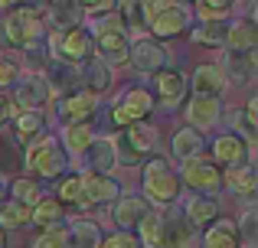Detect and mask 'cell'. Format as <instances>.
<instances>
[{
    "mask_svg": "<svg viewBox=\"0 0 258 248\" xmlns=\"http://www.w3.org/2000/svg\"><path fill=\"white\" fill-rule=\"evenodd\" d=\"M111 147H114V163L138 167V163H147L151 157H157L160 134H157V127L138 121V124L121 127V134L111 140Z\"/></svg>",
    "mask_w": 258,
    "mask_h": 248,
    "instance_id": "cell-1",
    "label": "cell"
},
{
    "mask_svg": "<svg viewBox=\"0 0 258 248\" xmlns=\"http://www.w3.org/2000/svg\"><path fill=\"white\" fill-rule=\"evenodd\" d=\"M23 167L30 177H43V180H62L69 170V153L62 150L56 134H43L36 137L23 153Z\"/></svg>",
    "mask_w": 258,
    "mask_h": 248,
    "instance_id": "cell-2",
    "label": "cell"
},
{
    "mask_svg": "<svg viewBox=\"0 0 258 248\" xmlns=\"http://www.w3.org/2000/svg\"><path fill=\"white\" fill-rule=\"evenodd\" d=\"M193 17L196 13L189 0H147L144 26L154 33V39H173L193 26Z\"/></svg>",
    "mask_w": 258,
    "mask_h": 248,
    "instance_id": "cell-3",
    "label": "cell"
},
{
    "mask_svg": "<svg viewBox=\"0 0 258 248\" xmlns=\"http://www.w3.org/2000/svg\"><path fill=\"white\" fill-rule=\"evenodd\" d=\"M141 186H144V199L151 206H170L180 196V177H176L173 163L167 157H151L141 170Z\"/></svg>",
    "mask_w": 258,
    "mask_h": 248,
    "instance_id": "cell-4",
    "label": "cell"
},
{
    "mask_svg": "<svg viewBox=\"0 0 258 248\" xmlns=\"http://www.w3.org/2000/svg\"><path fill=\"white\" fill-rule=\"evenodd\" d=\"M0 36H4L7 46H17V49H30V46L46 43V30H43L39 13L26 10V7H17V10L7 13L4 23H0Z\"/></svg>",
    "mask_w": 258,
    "mask_h": 248,
    "instance_id": "cell-5",
    "label": "cell"
},
{
    "mask_svg": "<svg viewBox=\"0 0 258 248\" xmlns=\"http://www.w3.org/2000/svg\"><path fill=\"white\" fill-rule=\"evenodd\" d=\"M121 196V183L108 173H79V196H76V209H95V206H111Z\"/></svg>",
    "mask_w": 258,
    "mask_h": 248,
    "instance_id": "cell-6",
    "label": "cell"
},
{
    "mask_svg": "<svg viewBox=\"0 0 258 248\" xmlns=\"http://www.w3.org/2000/svg\"><path fill=\"white\" fill-rule=\"evenodd\" d=\"M52 49V59L56 62H66V65H82L92 59V33L85 26H72V30H62V33H52V43L46 46Z\"/></svg>",
    "mask_w": 258,
    "mask_h": 248,
    "instance_id": "cell-7",
    "label": "cell"
},
{
    "mask_svg": "<svg viewBox=\"0 0 258 248\" xmlns=\"http://www.w3.org/2000/svg\"><path fill=\"white\" fill-rule=\"evenodd\" d=\"M154 95L147 89H141V85H131V89H124L118 98L111 102V121L118 127H127V124H138V121H147L154 111Z\"/></svg>",
    "mask_w": 258,
    "mask_h": 248,
    "instance_id": "cell-8",
    "label": "cell"
},
{
    "mask_svg": "<svg viewBox=\"0 0 258 248\" xmlns=\"http://www.w3.org/2000/svg\"><path fill=\"white\" fill-rule=\"evenodd\" d=\"M127 62H131V69L141 72V75H157L160 69H167L170 52H167V46L160 43V39L138 36V39L127 43Z\"/></svg>",
    "mask_w": 258,
    "mask_h": 248,
    "instance_id": "cell-9",
    "label": "cell"
},
{
    "mask_svg": "<svg viewBox=\"0 0 258 248\" xmlns=\"http://www.w3.org/2000/svg\"><path fill=\"white\" fill-rule=\"evenodd\" d=\"M176 177H180V183H186L193 193H203V196H216V193L222 190V173H219V167L209 163V160H203V157L180 163Z\"/></svg>",
    "mask_w": 258,
    "mask_h": 248,
    "instance_id": "cell-10",
    "label": "cell"
},
{
    "mask_svg": "<svg viewBox=\"0 0 258 248\" xmlns=\"http://www.w3.org/2000/svg\"><path fill=\"white\" fill-rule=\"evenodd\" d=\"M160 232H164V248H193L196 245V229L189 219L180 212V206H160Z\"/></svg>",
    "mask_w": 258,
    "mask_h": 248,
    "instance_id": "cell-11",
    "label": "cell"
},
{
    "mask_svg": "<svg viewBox=\"0 0 258 248\" xmlns=\"http://www.w3.org/2000/svg\"><path fill=\"white\" fill-rule=\"evenodd\" d=\"M98 108H101V98L79 89V92H72V95L59 98L56 115H59V121H62V127L66 124H92V118L98 115Z\"/></svg>",
    "mask_w": 258,
    "mask_h": 248,
    "instance_id": "cell-12",
    "label": "cell"
},
{
    "mask_svg": "<svg viewBox=\"0 0 258 248\" xmlns=\"http://www.w3.org/2000/svg\"><path fill=\"white\" fill-rule=\"evenodd\" d=\"M186 89H189V78L183 75L180 69H160L157 75H154V92H157V98L154 102H160L167 111H176L180 108V102L186 98Z\"/></svg>",
    "mask_w": 258,
    "mask_h": 248,
    "instance_id": "cell-13",
    "label": "cell"
},
{
    "mask_svg": "<svg viewBox=\"0 0 258 248\" xmlns=\"http://www.w3.org/2000/svg\"><path fill=\"white\" fill-rule=\"evenodd\" d=\"M127 30H101L92 36V49L98 52V59L111 69V65L127 62Z\"/></svg>",
    "mask_w": 258,
    "mask_h": 248,
    "instance_id": "cell-14",
    "label": "cell"
},
{
    "mask_svg": "<svg viewBox=\"0 0 258 248\" xmlns=\"http://www.w3.org/2000/svg\"><path fill=\"white\" fill-rule=\"evenodd\" d=\"M222 121V102L219 98H209V95H193L186 105V127L193 131H213L216 124Z\"/></svg>",
    "mask_w": 258,
    "mask_h": 248,
    "instance_id": "cell-15",
    "label": "cell"
},
{
    "mask_svg": "<svg viewBox=\"0 0 258 248\" xmlns=\"http://www.w3.org/2000/svg\"><path fill=\"white\" fill-rule=\"evenodd\" d=\"M49 98H52V92L39 72L17 78V98H13V105H20L23 111H43L49 105Z\"/></svg>",
    "mask_w": 258,
    "mask_h": 248,
    "instance_id": "cell-16",
    "label": "cell"
},
{
    "mask_svg": "<svg viewBox=\"0 0 258 248\" xmlns=\"http://www.w3.org/2000/svg\"><path fill=\"white\" fill-rule=\"evenodd\" d=\"M154 206L147 203L144 196H118L111 203V219L121 232H138V225L144 222V216Z\"/></svg>",
    "mask_w": 258,
    "mask_h": 248,
    "instance_id": "cell-17",
    "label": "cell"
},
{
    "mask_svg": "<svg viewBox=\"0 0 258 248\" xmlns=\"http://www.w3.org/2000/svg\"><path fill=\"white\" fill-rule=\"evenodd\" d=\"M39 75L46 78V85H49L52 95H72V92H79V85H82V75H79L76 65H66V62H56V59H49L46 62V69L39 72Z\"/></svg>",
    "mask_w": 258,
    "mask_h": 248,
    "instance_id": "cell-18",
    "label": "cell"
},
{
    "mask_svg": "<svg viewBox=\"0 0 258 248\" xmlns=\"http://www.w3.org/2000/svg\"><path fill=\"white\" fill-rule=\"evenodd\" d=\"M189 89H193V95L219 98L222 92L229 89V78H226V72H222V65H216V62H203V65H196L193 78H189Z\"/></svg>",
    "mask_w": 258,
    "mask_h": 248,
    "instance_id": "cell-19",
    "label": "cell"
},
{
    "mask_svg": "<svg viewBox=\"0 0 258 248\" xmlns=\"http://www.w3.org/2000/svg\"><path fill=\"white\" fill-rule=\"evenodd\" d=\"M180 212L189 219V225H193V229H206L209 222H216V219H219V203H216V196L189 193V196L183 199V209Z\"/></svg>",
    "mask_w": 258,
    "mask_h": 248,
    "instance_id": "cell-20",
    "label": "cell"
},
{
    "mask_svg": "<svg viewBox=\"0 0 258 248\" xmlns=\"http://www.w3.org/2000/svg\"><path fill=\"white\" fill-rule=\"evenodd\" d=\"M200 248H242L239 242V229H235V219H216L203 229Z\"/></svg>",
    "mask_w": 258,
    "mask_h": 248,
    "instance_id": "cell-21",
    "label": "cell"
},
{
    "mask_svg": "<svg viewBox=\"0 0 258 248\" xmlns=\"http://www.w3.org/2000/svg\"><path fill=\"white\" fill-rule=\"evenodd\" d=\"M213 157H216V163H222L226 170L229 167H242V163H248V144L239 140L235 134H219V137L213 140Z\"/></svg>",
    "mask_w": 258,
    "mask_h": 248,
    "instance_id": "cell-22",
    "label": "cell"
},
{
    "mask_svg": "<svg viewBox=\"0 0 258 248\" xmlns=\"http://www.w3.org/2000/svg\"><path fill=\"white\" fill-rule=\"evenodd\" d=\"M203 150H206V137L200 131H193V127H180L170 137V157L180 160V163L203 157Z\"/></svg>",
    "mask_w": 258,
    "mask_h": 248,
    "instance_id": "cell-23",
    "label": "cell"
},
{
    "mask_svg": "<svg viewBox=\"0 0 258 248\" xmlns=\"http://www.w3.org/2000/svg\"><path fill=\"white\" fill-rule=\"evenodd\" d=\"M226 49H239V52H255L258 46V26L252 17H242V20H232L226 30Z\"/></svg>",
    "mask_w": 258,
    "mask_h": 248,
    "instance_id": "cell-24",
    "label": "cell"
},
{
    "mask_svg": "<svg viewBox=\"0 0 258 248\" xmlns=\"http://www.w3.org/2000/svg\"><path fill=\"white\" fill-rule=\"evenodd\" d=\"M222 72H226V78H232V82L248 85L255 78V52L226 49L222 52Z\"/></svg>",
    "mask_w": 258,
    "mask_h": 248,
    "instance_id": "cell-25",
    "label": "cell"
},
{
    "mask_svg": "<svg viewBox=\"0 0 258 248\" xmlns=\"http://www.w3.org/2000/svg\"><path fill=\"white\" fill-rule=\"evenodd\" d=\"M101 245V229L92 219H72L66 222V248H98Z\"/></svg>",
    "mask_w": 258,
    "mask_h": 248,
    "instance_id": "cell-26",
    "label": "cell"
},
{
    "mask_svg": "<svg viewBox=\"0 0 258 248\" xmlns=\"http://www.w3.org/2000/svg\"><path fill=\"white\" fill-rule=\"evenodd\" d=\"M85 163V173H111L114 170V147L108 137H95L92 147L79 157Z\"/></svg>",
    "mask_w": 258,
    "mask_h": 248,
    "instance_id": "cell-27",
    "label": "cell"
},
{
    "mask_svg": "<svg viewBox=\"0 0 258 248\" xmlns=\"http://www.w3.org/2000/svg\"><path fill=\"white\" fill-rule=\"evenodd\" d=\"M56 137H59V144H62V150L69 153V157H82L98 134H95L92 124H66L62 134H56Z\"/></svg>",
    "mask_w": 258,
    "mask_h": 248,
    "instance_id": "cell-28",
    "label": "cell"
},
{
    "mask_svg": "<svg viewBox=\"0 0 258 248\" xmlns=\"http://www.w3.org/2000/svg\"><path fill=\"white\" fill-rule=\"evenodd\" d=\"M46 134V118L43 111H20L17 118H13V140L23 147H30L36 137H43Z\"/></svg>",
    "mask_w": 258,
    "mask_h": 248,
    "instance_id": "cell-29",
    "label": "cell"
},
{
    "mask_svg": "<svg viewBox=\"0 0 258 248\" xmlns=\"http://www.w3.org/2000/svg\"><path fill=\"white\" fill-rule=\"evenodd\" d=\"M222 186L235 193L242 199H255V190H258V177H255V167L252 163H242V167H229L226 177H222Z\"/></svg>",
    "mask_w": 258,
    "mask_h": 248,
    "instance_id": "cell-30",
    "label": "cell"
},
{
    "mask_svg": "<svg viewBox=\"0 0 258 248\" xmlns=\"http://www.w3.org/2000/svg\"><path fill=\"white\" fill-rule=\"evenodd\" d=\"M30 225H36V229H43V232L66 225V206L59 203V199H39L30 209Z\"/></svg>",
    "mask_w": 258,
    "mask_h": 248,
    "instance_id": "cell-31",
    "label": "cell"
},
{
    "mask_svg": "<svg viewBox=\"0 0 258 248\" xmlns=\"http://www.w3.org/2000/svg\"><path fill=\"white\" fill-rule=\"evenodd\" d=\"M82 75V92H92V95H101V92L111 89V69H108L101 59H88L85 69L79 72Z\"/></svg>",
    "mask_w": 258,
    "mask_h": 248,
    "instance_id": "cell-32",
    "label": "cell"
},
{
    "mask_svg": "<svg viewBox=\"0 0 258 248\" xmlns=\"http://www.w3.org/2000/svg\"><path fill=\"white\" fill-rule=\"evenodd\" d=\"M226 124L232 127L229 134H235L239 140H245L248 147H255V140H258V124H255V118L248 115L245 108H232L226 115Z\"/></svg>",
    "mask_w": 258,
    "mask_h": 248,
    "instance_id": "cell-33",
    "label": "cell"
},
{
    "mask_svg": "<svg viewBox=\"0 0 258 248\" xmlns=\"http://www.w3.org/2000/svg\"><path fill=\"white\" fill-rule=\"evenodd\" d=\"M10 193H13V203H23L26 209H33L43 199V186H39L36 177H17L10 183Z\"/></svg>",
    "mask_w": 258,
    "mask_h": 248,
    "instance_id": "cell-34",
    "label": "cell"
},
{
    "mask_svg": "<svg viewBox=\"0 0 258 248\" xmlns=\"http://www.w3.org/2000/svg\"><path fill=\"white\" fill-rule=\"evenodd\" d=\"M138 242H141V248H164V232H160V212L157 209H151L144 216V222L138 225Z\"/></svg>",
    "mask_w": 258,
    "mask_h": 248,
    "instance_id": "cell-35",
    "label": "cell"
},
{
    "mask_svg": "<svg viewBox=\"0 0 258 248\" xmlns=\"http://www.w3.org/2000/svg\"><path fill=\"white\" fill-rule=\"evenodd\" d=\"M226 30H229V20H209V23H200V26H193V43L222 46L226 43Z\"/></svg>",
    "mask_w": 258,
    "mask_h": 248,
    "instance_id": "cell-36",
    "label": "cell"
},
{
    "mask_svg": "<svg viewBox=\"0 0 258 248\" xmlns=\"http://www.w3.org/2000/svg\"><path fill=\"white\" fill-rule=\"evenodd\" d=\"M23 225H30V209H26L23 203H0V229L10 232V229H23Z\"/></svg>",
    "mask_w": 258,
    "mask_h": 248,
    "instance_id": "cell-37",
    "label": "cell"
},
{
    "mask_svg": "<svg viewBox=\"0 0 258 248\" xmlns=\"http://www.w3.org/2000/svg\"><path fill=\"white\" fill-rule=\"evenodd\" d=\"M235 7H239V0H196L193 13H200L203 23H209V20H226Z\"/></svg>",
    "mask_w": 258,
    "mask_h": 248,
    "instance_id": "cell-38",
    "label": "cell"
},
{
    "mask_svg": "<svg viewBox=\"0 0 258 248\" xmlns=\"http://www.w3.org/2000/svg\"><path fill=\"white\" fill-rule=\"evenodd\" d=\"M118 17H121V23H124V30H127V26H131V30L144 26L147 0H118Z\"/></svg>",
    "mask_w": 258,
    "mask_h": 248,
    "instance_id": "cell-39",
    "label": "cell"
},
{
    "mask_svg": "<svg viewBox=\"0 0 258 248\" xmlns=\"http://www.w3.org/2000/svg\"><path fill=\"white\" fill-rule=\"evenodd\" d=\"M235 229H239L242 248H255V242H258V212H255V206H245L242 219L235 222Z\"/></svg>",
    "mask_w": 258,
    "mask_h": 248,
    "instance_id": "cell-40",
    "label": "cell"
},
{
    "mask_svg": "<svg viewBox=\"0 0 258 248\" xmlns=\"http://www.w3.org/2000/svg\"><path fill=\"white\" fill-rule=\"evenodd\" d=\"M30 248H66V225L39 232V235L30 242Z\"/></svg>",
    "mask_w": 258,
    "mask_h": 248,
    "instance_id": "cell-41",
    "label": "cell"
},
{
    "mask_svg": "<svg viewBox=\"0 0 258 248\" xmlns=\"http://www.w3.org/2000/svg\"><path fill=\"white\" fill-rule=\"evenodd\" d=\"M98 248H141L134 232H111V235H101Z\"/></svg>",
    "mask_w": 258,
    "mask_h": 248,
    "instance_id": "cell-42",
    "label": "cell"
},
{
    "mask_svg": "<svg viewBox=\"0 0 258 248\" xmlns=\"http://www.w3.org/2000/svg\"><path fill=\"white\" fill-rule=\"evenodd\" d=\"M17 78H20V65L13 62V59L0 56V92H4L7 85H17Z\"/></svg>",
    "mask_w": 258,
    "mask_h": 248,
    "instance_id": "cell-43",
    "label": "cell"
},
{
    "mask_svg": "<svg viewBox=\"0 0 258 248\" xmlns=\"http://www.w3.org/2000/svg\"><path fill=\"white\" fill-rule=\"evenodd\" d=\"M101 30H124V23H121L118 13H101V17H95V33Z\"/></svg>",
    "mask_w": 258,
    "mask_h": 248,
    "instance_id": "cell-44",
    "label": "cell"
},
{
    "mask_svg": "<svg viewBox=\"0 0 258 248\" xmlns=\"http://www.w3.org/2000/svg\"><path fill=\"white\" fill-rule=\"evenodd\" d=\"M10 118H17V105H13V98L7 92H0V127L10 121Z\"/></svg>",
    "mask_w": 258,
    "mask_h": 248,
    "instance_id": "cell-45",
    "label": "cell"
},
{
    "mask_svg": "<svg viewBox=\"0 0 258 248\" xmlns=\"http://www.w3.org/2000/svg\"><path fill=\"white\" fill-rule=\"evenodd\" d=\"M79 4V10H95V7H105L108 0H76Z\"/></svg>",
    "mask_w": 258,
    "mask_h": 248,
    "instance_id": "cell-46",
    "label": "cell"
},
{
    "mask_svg": "<svg viewBox=\"0 0 258 248\" xmlns=\"http://www.w3.org/2000/svg\"><path fill=\"white\" fill-rule=\"evenodd\" d=\"M7 193H10V183H7L4 170H0V203H7Z\"/></svg>",
    "mask_w": 258,
    "mask_h": 248,
    "instance_id": "cell-47",
    "label": "cell"
},
{
    "mask_svg": "<svg viewBox=\"0 0 258 248\" xmlns=\"http://www.w3.org/2000/svg\"><path fill=\"white\" fill-rule=\"evenodd\" d=\"M0 7H4V10H17L20 0H0Z\"/></svg>",
    "mask_w": 258,
    "mask_h": 248,
    "instance_id": "cell-48",
    "label": "cell"
},
{
    "mask_svg": "<svg viewBox=\"0 0 258 248\" xmlns=\"http://www.w3.org/2000/svg\"><path fill=\"white\" fill-rule=\"evenodd\" d=\"M0 248H7V232L0 229Z\"/></svg>",
    "mask_w": 258,
    "mask_h": 248,
    "instance_id": "cell-49",
    "label": "cell"
},
{
    "mask_svg": "<svg viewBox=\"0 0 258 248\" xmlns=\"http://www.w3.org/2000/svg\"><path fill=\"white\" fill-rule=\"evenodd\" d=\"M239 4H245V7H252V4H255V0H239Z\"/></svg>",
    "mask_w": 258,
    "mask_h": 248,
    "instance_id": "cell-50",
    "label": "cell"
}]
</instances>
